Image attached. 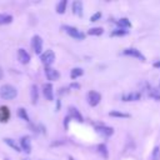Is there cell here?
<instances>
[{
	"instance_id": "obj_34",
	"label": "cell",
	"mask_w": 160,
	"mask_h": 160,
	"mask_svg": "<svg viewBox=\"0 0 160 160\" xmlns=\"http://www.w3.org/2000/svg\"><path fill=\"white\" fill-rule=\"evenodd\" d=\"M69 160H74V158L72 156H69Z\"/></svg>"
},
{
	"instance_id": "obj_9",
	"label": "cell",
	"mask_w": 160,
	"mask_h": 160,
	"mask_svg": "<svg viewBox=\"0 0 160 160\" xmlns=\"http://www.w3.org/2000/svg\"><path fill=\"white\" fill-rule=\"evenodd\" d=\"M96 132L102 135L104 138H110L112 134H114V129L110 128V126H105V125H100V126H96L95 128Z\"/></svg>"
},
{
	"instance_id": "obj_29",
	"label": "cell",
	"mask_w": 160,
	"mask_h": 160,
	"mask_svg": "<svg viewBox=\"0 0 160 160\" xmlns=\"http://www.w3.org/2000/svg\"><path fill=\"white\" fill-rule=\"evenodd\" d=\"M154 68H156V69H160V60L154 62Z\"/></svg>"
},
{
	"instance_id": "obj_25",
	"label": "cell",
	"mask_w": 160,
	"mask_h": 160,
	"mask_svg": "<svg viewBox=\"0 0 160 160\" xmlns=\"http://www.w3.org/2000/svg\"><path fill=\"white\" fill-rule=\"evenodd\" d=\"M109 115L112 116V118H124V119H125V118H130L129 114H126V112H121V111H118V110H112V111H110Z\"/></svg>"
},
{
	"instance_id": "obj_17",
	"label": "cell",
	"mask_w": 160,
	"mask_h": 160,
	"mask_svg": "<svg viewBox=\"0 0 160 160\" xmlns=\"http://www.w3.org/2000/svg\"><path fill=\"white\" fill-rule=\"evenodd\" d=\"M116 24L120 26V29H128V28H131V22L128 18H121L116 21Z\"/></svg>"
},
{
	"instance_id": "obj_14",
	"label": "cell",
	"mask_w": 160,
	"mask_h": 160,
	"mask_svg": "<svg viewBox=\"0 0 160 160\" xmlns=\"http://www.w3.org/2000/svg\"><path fill=\"white\" fill-rule=\"evenodd\" d=\"M141 98V94L140 92H129V94H124L121 96L122 101H136V100H140Z\"/></svg>"
},
{
	"instance_id": "obj_12",
	"label": "cell",
	"mask_w": 160,
	"mask_h": 160,
	"mask_svg": "<svg viewBox=\"0 0 160 160\" xmlns=\"http://www.w3.org/2000/svg\"><path fill=\"white\" fill-rule=\"evenodd\" d=\"M69 118H71V119H74V120H76L79 122H82L84 121L82 115L80 114V111L75 106H69Z\"/></svg>"
},
{
	"instance_id": "obj_2",
	"label": "cell",
	"mask_w": 160,
	"mask_h": 160,
	"mask_svg": "<svg viewBox=\"0 0 160 160\" xmlns=\"http://www.w3.org/2000/svg\"><path fill=\"white\" fill-rule=\"evenodd\" d=\"M62 30L71 38L76 39V40H84L85 39V34L82 31H80L79 29H76L75 26H70V25H64Z\"/></svg>"
},
{
	"instance_id": "obj_21",
	"label": "cell",
	"mask_w": 160,
	"mask_h": 160,
	"mask_svg": "<svg viewBox=\"0 0 160 160\" xmlns=\"http://www.w3.org/2000/svg\"><path fill=\"white\" fill-rule=\"evenodd\" d=\"M4 141H5L10 148H12L15 151H18V152H19V151H21V148H20V146H19V145L12 140V139H10V138H4Z\"/></svg>"
},
{
	"instance_id": "obj_5",
	"label": "cell",
	"mask_w": 160,
	"mask_h": 160,
	"mask_svg": "<svg viewBox=\"0 0 160 160\" xmlns=\"http://www.w3.org/2000/svg\"><path fill=\"white\" fill-rule=\"evenodd\" d=\"M101 101V94H99L95 90H90L88 92V102L90 106H96Z\"/></svg>"
},
{
	"instance_id": "obj_4",
	"label": "cell",
	"mask_w": 160,
	"mask_h": 160,
	"mask_svg": "<svg viewBox=\"0 0 160 160\" xmlns=\"http://www.w3.org/2000/svg\"><path fill=\"white\" fill-rule=\"evenodd\" d=\"M31 48H32L35 54H38V55L41 54V51H42V39L39 35H34L32 36V39H31Z\"/></svg>"
},
{
	"instance_id": "obj_6",
	"label": "cell",
	"mask_w": 160,
	"mask_h": 160,
	"mask_svg": "<svg viewBox=\"0 0 160 160\" xmlns=\"http://www.w3.org/2000/svg\"><path fill=\"white\" fill-rule=\"evenodd\" d=\"M122 54H124V55H128V56L136 58V59H139V60H141V61H145V56L141 54L140 50H138V49H135V48H128V49H125V50L122 51Z\"/></svg>"
},
{
	"instance_id": "obj_22",
	"label": "cell",
	"mask_w": 160,
	"mask_h": 160,
	"mask_svg": "<svg viewBox=\"0 0 160 160\" xmlns=\"http://www.w3.org/2000/svg\"><path fill=\"white\" fill-rule=\"evenodd\" d=\"M102 32H104V29L102 28H99V26L91 28V29L88 30V34L89 35H92V36H100V35H102Z\"/></svg>"
},
{
	"instance_id": "obj_32",
	"label": "cell",
	"mask_w": 160,
	"mask_h": 160,
	"mask_svg": "<svg viewBox=\"0 0 160 160\" xmlns=\"http://www.w3.org/2000/svg\"><path fill=\"white\" fill-rule=\"evenodd\" d=\"M68 121H69V116L65 118V122H64V124H65V128H68Z\"/></svg>"
},
{
	"instance_id": "obj_35",
	"label": "cell",
	"mask_w": 160,
	"mask_h": 160,
	"mask_svg": "<svg viewBox=\"0 0 160 160\" xmlns=\"http://www.w3.org/2000/svg\"><path fill=\"white\" fill-rule=\"evenodd\" d=\"M5 160H10V159H5Z\"/></svg>"
},
{
	"instance_id": "obj_26",
	"label": "cell",
	"mask_w": 160,
	"mask_h": 160,
	"mask_svg": "<svg viewBox=\"0 0 160 160\" xmlns=\"http://www.w3.org/2000/svg\"><path fill=\"white\" fill-rule=\"evenodd\" d=\"M151 160H160V148L155 146L151 151Z\"/></svg>"
},
{
	"instance_id": "obj_16",
	"label": "cell",
	"mask_w": 160,
	"mask_h": 160,
	"mask_svg": "<svg viewBox=\"0 0 160 160\" xmlns=\"http://www.w3.org/2000/svg\"><path fill=\"white\" fill-rule=\"evenodd\" d=\"M30 98H31V102L35 105L36 102H38V100H39V90H38V86L35 85V84H32L31 85V88H30Z\"/></svg>"
},
{
	"instance_id": "obj_20",
	"label": "cell",
	"mask_w": 160,
	"mask_h": 160,
	"mask_svg": "<svg viewBox=\"0 0 160 160\" xmlns=\"http://www.w3.org/2000/svg\"><path fill=\"white\" fill-rule=\"evenodd\" d=\"M66 6H68V0H61L56 5V12L58 14H64L65 10H66Z\"/></svg>"
},
{
	"instance_id": "obj_7",
	"label": "cell",
	"mask_w": 160,
	"mask_h": 160,
	"mask_svg": "<svg viewBox=\"0 0 160 160\" xmlns=\"http://www.w3.org/2000/svg\"><path fill=\"white\" fill-rule=\"evenodd\" d=\"M42 94L46 100H49V101L54 100V88H52L51 82H46L42 85Z\"/></svg>"
},
{
	"instance_id": "obj_24",
	"label": "cell",
	"mask_w": 160,
	"mask_h": 160,
	"mask_svg": "<svg viewBox=\"0 0 160 160\" xmlns=\"http://www.w3.org/2000/svg\"><path fill=\"white\" fill-rule=\"evenodd\" d=\"M18 116L20 118V119H22V120H25V121H30V119H29V115H28V112H26V110L24 109V108H19L18 109Z\"/></svg>"
},
{
	"instance_id": "obj_10",
	"label": "cell",
	"mask_w": 160,
	"mask_h": 160,
	"mask_svg": "<svg viewBox=\"0 0 160 160\" xmlns=\"http://www.w3.org/2000/svg\"><path fill=\"white\" fill-rule=\"evenodd\" d=\"M20 148L26 154H30L31 152V140H30V136L25 135V136H22L20 139Z\"/></svg>"
},
{
	"instance_id": "obj_18",
	"label": "cell",
	"mask_w": 160,
	"mask_h": 160,
	"mask_svg": "<svg viewBox=\"0 0 160 160\" xmlns=\"http://www.w3.org/2000/svg\"><path fill=\"white\" fill-rule=\"evenodd\" d=\"M11 21H12V16L10 14H5V12L0 14V25H6L10 24Z\"/></svg>"
},
{
	"instance_id": "obj_28",
	"label": "cell",
	"mask_w": 160,
	"mask_h": 160,
	"mask_svg": "<svg viewBox=\"0 0 160 160\" xmlns=\"http://www.w3.org/2000/svg\"><path fill=\"white\" fill-rule=\"evenodd\" d=\"M100 18H101V12H100V11H96V12L90 18V21H98Z\"/></svg>"
},
{
	"instance_id": "obj_23",
	"label": "cell",
	"mask_w": 160,
	"mask_h": 160,
	"mask_svg": "<svg viewBox=\"0 0 160 160\" xmlns=\"http://www.w3.org/2000/svg\"><path fill=\"white\" fill-rule=\"evenodd\" d=\"M82 74H84V70H82V69H80V68H74V69L70 71V78L74 80V79L80 78Z\"/></svg>"
},
{
	"instance_id": "obj_13",
	"label": "cell",
	"mask_w": 160,
	"mask_h": 160,
	"mask_svg": "<svg viewBox=\"0 0 160 160\" xmlns=\"http://www.w3.org/2000/svg\"><path fill=\"white\" fill-rule=\"evenodd\" d=\"M10 110L8 106L1 105L0 106V122H8L10 119Z\"/></svg>"
},
{
	"instance_id": "obj_15",
	"label": "cell",
	"mask_w": 160,
	"mask_h": 160,
	"mask_svg": "<svg viewBox=\"0 0 160 160\" xmlns=\"http://www.w3.org/2000/svg\"><path fill=\"white\" fill-rule=\"evenodd\" d=\"M71 9H72V12L78 16H81L82 15V2L80 0H75L71 5Z\"/></svg>"
},
{
	"instance_id": "obj_27",
	"label": "cell",
	"mask_w": 160,
	"mask_h": 160,
	"mask_svg": "<svg viewBox=\"0 0 160 160\" xmlns=\"http://www.w3.org/2000/svg\"><path fill=\"white\" fill-rule=\"evenodd\" d=\"M126 34H128V30H125V29H115L111 32V36H124Z\"/></svg>"
},
{
	"instance_id": "obj_33",
	"label": "cell",
	"mask_w": 160,
	"mask_h": 160,
	"mask_svg": "<svg viewBox=\"0 0 160 160\" xmlns=\"http://www.w3.org/2000/svg\"><path fill=\"white\" fill-rule=\"evenodd\" d=\"M2 75H4V72H2V69H1V68H0V79H1V78H2Z\"/></svg>"
},
{
	"instance_id": "obj_19",
	"label": "cell",
	"mask_w": 160,
	"mask_h": 160,
	"mask_svg": "<svg viewBox=\"0 0 160 160\" xmlns=\"http://www.w3.org/2000/svg\"><path fill=\"white\" fill-rule=\"evenodd\" d=\"M98 151H99V154H100L104 159H108V158H109L108 146H106L105 144H100V145H98Z\"/></svg>"
},
{
	"instance_id": "obj_31",
	"label": "cell",
	"mask_w": 160,
	"mask_h": 160,
	"mask_svg": "<svg viewBox=\"0 0 160 160\" xmlns=\"http://www.w3.org/2000/svg\"><path fill=\"white\" fill-rule=\"evenodd\" d=\"M60 106H61V104H60V99H59V100H58V102H56V109L59 110V108H60Z\"/></svg>"
},
{
	"instance_id": "obj_1",
	"label": "cell",
	"mask_w": 160,
	"mask_h": 160,
	"mask_svg": "<svg viewBox=\"0 0 160 160\" xmlns=\"http://www.w3.org/2000/svg\"><path fill=\"white\" fill-rule=\"evenodd\" d=\"M18 95V90L15 86L10 85V84H5L0 86V98L4 100H11L15 99Z\"/></svg>"
},
{
	"instance_id": "obj_3",
	"label": "cell",
	"mask_w": 160,
	"mask_h": 160,
	"mask_svg": "<svg viewBox=\"0 0 160 160\" xmlns=\"http://www.w3.org/2000/svg\"><path fill=\"white\" fill-rule=\"evenodd\" d=\"M40 60L45 68H50L52 65V62L55 61V52L52 50H46L45 52H42L40 55Z\"/></svg>"
},
{
	"instance_id": "obj_8",
	"label": "cell",
	"mask_w": 160,
	"mask_h": 160,
	"mask_svg": "<svg viewBox=\"0 0 160 160\" xmlns=\"http://www.w3.org/2000/svg\"><path fill=\"white\" fill-rule=\"evenodd\" d=\"M45 76H46L48 80L55 81V80H58L60 78V72L56 69H54V68L50 66V68H45Z\"/></svg>"
},
{
	"instance_id": "obj_30",
	"label": "cell",
	"mask_w": 160,
	"mask_h": 160,
	"mask_svg": "<svg viewBox=\"0 0 160 160\" xmlns=\"http://www.w3.org/2000/svg\"><path fill=\"white\" fill-rule=\"evenodd\" d=\"M70 88H74V89H80V85L79 84H71Z\"/></svg>"
},
{
	"instance_id": "obj_11",
	"label": "cell",
	"mask_w": 160,
	"mask_h": 160,
	"mask_svg": "<svg viewBox=\"0 0 160 160\" xmlns=\"http://www.w3.org/2000/svg\"><path fill=\"white\" fill-rule=\"evenodd\" d=\"M18 60H19L21 64L26 65V64L30 62L31 58H30V54H29L25 49H19V50H18Z\"/></svg>"
}]
</instances>
